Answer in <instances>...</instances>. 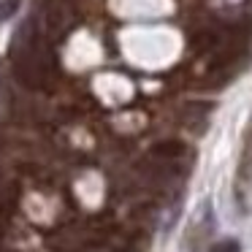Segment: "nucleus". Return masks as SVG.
Returning <instances> with one entry per match:
<instances>
[{"instance_id":"obj_1","label":"nucleus","mask_w":252,"mask_h":252,"mask_svg":"<svg viewBox=\"0 0 252 252\" xmlns=\"http://www.w3.org/2000/svg\"><path fill=\"white\" fill-rule=\"evenodd\" d=\"M19 0H8V3H0V19H8L14 11H17Z\"/></svg>"},{"instance_id":"obj_2","label":"nucleus","mask_w":252,"mask_h":252,"mask_svg":"<svg viewBox=\"0 0 252 252\" xmlns=\"http://www.w3.org/2000/svg\"><path fill=\"white\" fill-rule=\"evenodd\" d=\"M209 252H239V244H236V241H220V244L212 247Z\"/></svg>"}]
</instances>
